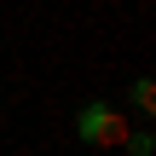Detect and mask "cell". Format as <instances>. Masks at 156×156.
Segmentation results:
<instances>
[{"label":"cell","mask_w":156,"mask_h":156,"mask_svg":"<svg viewBox=\"0 0 156 156\" xmlns=\"http://www.w3.org/2000/svg\"><path fill=\"white\" fill-rule=\"evenodd\" d=\"M127 98H133V110H139V116H151V110H156V81H151V75H139V81L127 87Z\"/></svg>","instance_id":"7a4b0ae2"},{"label":"cell","mask_w":156,"mask_h":156,"mask_svg":"<svg viewBox=\"0 0 156 156\" xmlns=\"http://www.w3.org/2000/svg\"><path fill=\"white\" fill-rule=\"evenodd\" d=\"M127 133H133V127H127V122H122V110H116V104H104V98H87V104L75 110V139H81V145H93V151H116Z\"/></svg>","instance_id":"6da1fadb"},{"label":"cell","mask_w":156,"mask_h":156,"mask_svg":"<svg viewBox=\"0 0 156 156\" xmlns=\"http://www.w3.org/2000/svg\"><path fill=\"white\" fill-rule=\"evenodd\" d=\"M122 151H127V156H151L156 145H151V133L139 127V133H127V139H122Z\"/></svg>","instance_id":"3957f363"}]
</instances>
